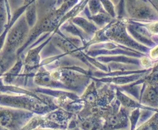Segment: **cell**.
Segmentation results:
<instances>
[{"label":"cell","mask_w":158,"mask_h":130,"mask_svg":"<svg viewBox=\"0 0 158 130\" xmlns=\"http://www.w3.org/2000/svg\"><path fill=\"white\" fill-rule=\"evenodd\" d=\"M30 1H32V0H26V2H29Z\"/></svg>","instance_id":"4"},{"label":"cell","mask_w":158,"mask_h":130,"mask_svg":"<svg viewBox=\"0 0 158 130\" xmlns=\"http://www.w3.org/2000/svg\"><path fill=\"white\" fill-rule=\"evenodd\" d=\"M28 32V27L26 24V22L23 20H20L19 24L12 30L10 32L9 39H8L7 44H6V51L7 53H12L15 50V48H18L19 45L23 44L26 34Z\"/></svg>","instance_id":"1"},{"label":"cell","mask_w":158,"mask_h":130,"mask_svg":"<svg viewBox=\"0 0 158 130\" xmlns=\"http://www.w3.org/2000/svg\"><path fill=\"white\" fill-rule=\"evenodd\" d=\"M15 117L16 116L13 112L9 111H2L0 112V125L4 126L14 125L13 122L16 120Z\"/></svg>","instance_id":"2"},{"label":"cell","mask_w":158,"mask_h":130,"mask_svg":"<svg viewBox=\"0 0 158 130\" xmlns=\"http://www.w3.org/2000/svg\"><path fill=\"white\" fill-rule=\"evenodd\" d=\"M6 19V13L4 6V2H3V0H0V32H1L2 29V26H4Z\"/></svg>","instance_id":"3"}]
</instances>
